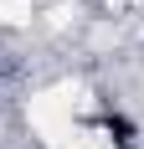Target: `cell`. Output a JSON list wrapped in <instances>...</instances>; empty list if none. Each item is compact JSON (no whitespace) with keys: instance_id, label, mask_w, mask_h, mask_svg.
<instances>
[{"instance_id":"1","label":"cell","mask_w":144,"mask_h":149,"mask_svg":"<svg viewBox=\"0 0 144 149\" xmlns=\"http://www.w3.org/2000/svg\"><path fill=\"white\" fill-rule=\"evenodd\" d=\"M41 144L46 149H108V139L98 129H82V123H57L41 134Z\"/></svg>"},{"instance_id":"2","label":"cell","mask_w":144,"mask_h":149,"mask_svg":"<svg viewBox=\"0 0 144 149\" xmlns=\"http://www.w3.org/2000/svg\"><path fill=\"white\" fill-rule=\"evenodd\" d=\"M31 21V0H0V26H26Z\"/></svg>"},{"instance_id":"3","label":"cell","mask_w":144,"mask_h":149,"mask_svg":"<svg viewBox=\"0 0 144 149\" xmlns=\"http://www.w3.org/2000/svg\"><path fill=\"white\" fill-rule=\"evenodd\" d=\"M72 15H77V5H57V10H52V15H46V21H52V26H67V21H72Z\"/></svg>"}]
</instances>
